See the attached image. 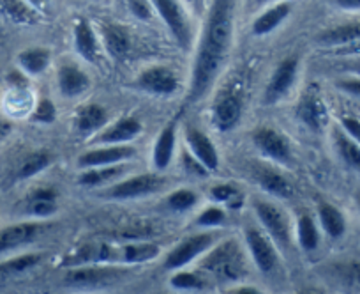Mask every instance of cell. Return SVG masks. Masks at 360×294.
Returning <instances> with one entry per match:
<instances>
[{
  "label": "cell",
  "instance_id": "7dc6e473",
  "mask_svg": "<svg viewBox=\"0 0 360 294\" xmlns=\"http://www.w3.org/2000/svg\"><path fill=\"white\" fill-rule=\"evenodd\" d=\"M335 4L346 11H360V0H335Z\"/></svg>",
  "mask_w": 360,
  "mask_h": 294
},
{
  "label": "cell",
  "instance_id": "f1b7e54d",
  "mask_svg": "<svg viewBox=\"0 0 360 294\" xmlns=\"http://www.w3.org/2000/svg\"><path fill=\"white\" fill-rule=\"evenodd\" d=\"M126 172V167L120 164L117 165H105V167H92L86 169L82 176H79V185L83 186H98L105 185V183L113 181L119 176H122Z\"/></svg>",
  "mask_w": 360,
  "mask_h": 294
},
{
  "label": "cell",
  "instance_id": "d6a6232c",
  "mask_svg": "<svg viewBox=\"0 0 360 294\" xmlns=\"http://www.w3.org/2000/svg\"><path fill=\"white\" fill-rule=\"evenodd\" d=\"M124 252H126L124 262L134 264V262H147L155 259L161 254V248L155 243H133L124 245Z\"/></svg>",
  "mask_w": 360,
  "mask_h": 294
},
{
  "label": "cell",
  "instance_id": "ba28073f",
  "mask_svg": "<svg viewBox=\"0 0 360 294\" xmlns=\"http://www.w3.org/2000/svg\"><path fill=\"white\" fill-rule=\"evenodd\" d=\"M252 142H255L256 149L270 160L288 164L292 158L290 142L274 128H258L252 135Z\"/></svg>",
  "mask_w": 360,
  "mask_h": 294
},
{
  "label": "cell",
  "instance_id": "ffe728a7",
  "mask_svg": "<svg viewBox=\"0 0 360 294\" xmlns=\"http://www.w3.org/2000/svg\"><path fill=\"white\" fill-rule=\"evenodd\" d=\"M355 41H360V20L342 23V25L325 30V32H321L320 36H318V43L323 44V47L334 48L342 47V44L355 43Z\"/></svg>",
  "mask_w": 360,
  "mask_h": 294
},
{
  "label": "cell",
  "instance_id": "8992f818",
  "mask_svg": "<svg viewBox=\"0 0 360 294\" xmlns=\"http://www.w3.org/2000/svg\"><path fill=\"white\" fill-rule=\"evenodd\" d=\"M214 243V236L210 233H200L195 236H189L182 243L176 245L172 252L168 254L165 261V268L168 269H180L195 261L202 254H205Z\"/></svg>",
  "mask_w": 360,
  "mask_h": 294
},
{
  "label": "cell",
  "instance_id": "4fadbf2b",
  "mask_svg": "<svg viewBox=\"0 0 360 294\" xmlns=\"http://www.w3.org/2000/svg\"><path fill=\"white\" fill-rule=\"evenodd\" d=\"M186 144L188 149L207 171H216L219 167V157L212 140L196 128H186Z\"/></svg>",
  "mask_w": 360,
  "mask_h": 294
},
{
  "label": "cell",
  "instance_id": "e575fe53",
  "mask_svg": "<svg viewBox=\"0 0 360 294\" xmlns=\"http://www.w3.org/2000/svg\"><path fill=\"white\" fill-rule=\"evenodd\" d=\"M212 197L217 202L226 204L231 209H237L244 204V195L240 190L233 185H217L212 188Z\"/></svg>",
  "mask_w": 360,
  "mask_h": 294
},
{
  "label": "cell",
  "instance_id": "7402d4cb",
  "mask_svg": "<svg viewBox=\"0 0 360 294\" xmlns=\"http://www.w3.org/2000/svg\"><path fill=\"white\" fill-rule=\"evenodd\" d=\"M108 123V112L98 103H89L76 114V130L79 133H92Z\"/></svg>",
  "mask_w": 360,
  "mask_h": 294
},
{
  "label": "cell",
  "instance_id": "52a82bcc",
  "mask_svg": "<svg viewBox=\"0 0 360 294\" xmlns=\"http://www.w3.org/2000/svg\"><path fill=\"white\" fill-rule=\"evenodd\" d=\"M165 178L158 174H141L134 178L126 179L122 183H117L106 192V197L112 199H138V197L150 195V193L159 192L165 186Z\"/></svg>",
  "mask_w": 360,
  "mask_h": 294
},
{
  "label": "cell",
  "instance_id": "484cf974",
  "mask_svg": "<svg viewBox=\"0 0 360 294\" xmlns=\"http://www.w3.org/2000/svg\"><path fill=\"white\" fill-rule=\"evenodd\" d=\"M0 13L20 25H32L39 20L37 13L25 0H0Z\"/></svg>",
  "mask_w": 360,
  "mask_h": 294
},
{
  "label": "cell",
  "instance_id": "ac0fdd59",
  "mask_svg": "<svg viewBox=\"0 0 360 294\" xmlns=\"http://www.w3.org/2000/svg\"><path fill=\"white\" fill-rule=\"evenodd\" d=\"M141 131V124L138 123L136 119H131V117H126V119L117 121L115 124H112L110 128H106L101 135H99L96 140L99 144L113 145V144H127L133 138H136Z\"/></svg>",
  "mask_w": 360,
  "mask_h": 294
},
{
  "label": "cell",
  "instance_id": "7a4b0ae2",
  "mask_svg": "<svg viewBox=\"0 0 360 294\" xmlns=\"http://www.w3.org/2000/svg\"><path fill=\"white\" fill-rule=\"evenodd\" d=\"M202 268L219 276L221 280H238L248 271L244 252L235 240H226L212 248L203 259Z\"/></svg>",
  "mask_w": 360,
  "mask_h": 294
},
{
  "label": "cell",
  "instance_id": "4316f807",
  "mask_svg": "<svg viewBox=\"0 0 360 294\" xmlns=\"http://www.w3.org/2000/svg\"><path fill=\"white\" fill-rule=\"evenodd\" d=\"M112 269H101V268H90L89 266H82V268L71 269L68 275V282L72 286H101V283L108 282L113 276Z\"/></svg>",
  "mask_w": 360,
  "mask_h": 294
},
{
  "label": "cell",
  "instance_id": "f546056e",
  "mask_svg": "<svg viewBox=\"0 0 360 294\" xmlns=\"http://www.w3.org/2000/svg\"><path fill=\"white\" fill-rule=\"evenodd\" d=\"M18 62L27 75H41L50 64V50L46 48H29L18 55Z\"/></svg>",
  "mask_w": 360,
  "mask_h": 294
},
{
  "label": "cell",
  "instance_id": "83f0119b",
  "mask_svg": "<svg viewBox=\"0 0 360 294\" xmlns=\"http://www.w3.org/2000/svg\"><path fill=\"white\" fill-rule=\"evenodd\" d=\"M318 216H320L321 227H323V231L330 238L338 240V238H341L345 234L346 220L338 207L327 202L320 204V207H318Z\"/></svg>",
  "mask_w": 360,
  "mask_h": 294
},
{
  "label": "cell",
  "instance_id": "d4e9b609",
  "mask_svg": "<svg viewBox=\"0 0 360 294\" xmlns=\"http://www.w3.org/2000/svg\"><path fill=\"white\" fill-rule=\"evenodd\" d=\"M256 179H258L259 186L265 192H269L270 195L279 197V199H288V197L293 195V186L279 172L270 171V169H262L256 174Z\"/></svg>",
  "mask_w": 360,
  "mask_h": 294
},
{
  "label": "cell",
  "instance_id": "ab89813d",
  "mask_svg": "<svg viewBox=\"0 0 360 294\" xmlns=\"http://www.w3.org/2000/svg\"><path fill=\"white\" fill-rule=\"evenodd\" d=\"M55 117H57V109H55L53 103L46 98L41 99V102L37 103L36 110H34L32 114V121H36V123H43V124L53 123Z\"/></svg>",
  "mask_w": 360,
  "mask_h": 294
},
{
  "label": "cell",
  "instance_id": "f907efd6",
  "mask_svg": "<svg viewBox=\"0 0 360 294\" xmlns=\"http://www.w3.org/2000/svg\"><path fill=\"white\" fill-rule=\"evenodd\" d=\"M231 294H258V289L255 287H240V289H233L230 290Z\"/></svg>",
  "mask_w": 360,
  "mask_h": 294
},
{
  "label": "cell",
  "instance_id": "e0dca14e",
  "mask_svg": "<svg viewBox=\"0 0 360 294\" xmlns=\"http://www.w3.org/2000/svg\"><path fill=\"white\" fill-rule=\"evenodd\" d=\"M75 47L79 57L85 59L86 62H96L99 55L98 37H96L94 29L85 18H79L75 23Z\"/></svg>",
  "mask_w": 360,
  "mask_h": 294
},
{
  "label": "cell",
  "instance_id": "ee69618b",
  "mask_svg": "<svg viewBox=\"0 0 360 294\" xmlns=\"http://www.w3.org/2000/svg\"><path fill=\"white\" fill-rule=\"evenodd\" d=\"M338 87L348 94L359 96L360 98V78H346V80L338 82Z\"/></svg>",
  "mask_w": 360,
  "mask_h": 294
},
{
  "label": "cell",
  "instance_id": "44dd1931",
  "mask_svg": "<svg viewBox=\"0 0 360 294\" xmlns=\"http://www.w3.org/2000/svg\"><path fill=\"white\" fill-rule=\"evenodd\" d=\"M175 124L172 123L166 128H162L158 140H155L152 160H154V165L158 171H165L172 164L173 153H175Z\"/></svg>",
  "mask_w": 360,
  "mask_h": 294
},
{
  "label": "cell",
  "instance_id": "d6986e66",
  "mask_svg": "<svg viewBox=\"0 0 360 294\" xmlns=\"http://www.w3.org/2000/svg\"><path fill=\"white\" fill-rule=\"evenodd\" d=\"M101 37L105 43L106 51L112 55L113 59L126 57L127 51L131 48L129 34L124 27L117 25V23H103L101 25Z\"/></svg>",
  "mask_w": 360,
  "mask_h": 294
},
{
  "label": "cell",
  "instance_id": "4dcf8cb0",
  "mask_svg": "<svg viewBox=\"0 0 360 294\" xmlns=\"http://www.w3.org/2000/svg\"><path fill=\"white\" fill-rule=\"evenodd\" d=\"M297 238H299L300 247L306 252H313L318 248L320 243V233L309 214H300L299 222H297Z\"/></svg>",
  "mask_w": 360,
  "mask_h": 294
},
{
  "label": "cell",
  "instance_id": "277c9868",
  "mask_svg": "<svg viewBox=\"0 0 360 294\" xmlns=\"http://www.w3.org/2000/svg\"><path fill=\"white\" fill-rule=\"evenodd\" d=\"M255 211L259 223L265 229V233L272 238L276 247L281 250H288L292 233H290V222L285 211L272 202L265 200H255Z\"/></svg>",
  "mask_w": 360,
  "mask_h": 294
},
{
  "label": "cell",
  "instance_id": "3957f363",
  "mask_svg": "<svg viewBox=\"0 0 360 294\" xmlns=\"http://www.w3.org/2000/svg\"><path fill=\"white\" fill-rule=\"evenodd\" d=\"M150 2L154 11L166 23L180 48L188 50L193 43V29L182 0H150Z\"/></svg>",
  "mask_w": 360,
  "mask_h": 294
},
{
  "label": "cell",
  "instance_id": "836d02e7",
  "mask_svg": "<svg viewBox=\"0 0 360 294\" xmlns=\"http://www.w3.org/2000/svg\"><path fill=\"white\" fill-rule=\"evenodd\" d=\"M50 164H51L50 153H44V151H41V153H34V154H30L25 161H23L22 167L18 169V174L16 176H18V179H29V178H32V176L43 172Z\"/></svg>",
  "mask_w": 360,
  "mask_h": 294
},
{
  "label": "cell",
  "instance_id": "603a6c76",
  "mask_svg": "<svg viewBox=\"0 0 360 294\" xmlns=\"http://www.w3.org/2000/svg\"><path fill=\"white\" fill-rule=\"evenodd\" d=\"M290 11H292V9H290V6L286 4V2H279L274 8L266 9V11L262 13V15L255 20V23H252V34H255V36H266V34H270L276 27H279L286 18H288Z\"/></svg>",
  "mask_w": 360,
  "mask_h": 294
},
{
  "label": "cell",
  "instance_id": "9a60e30c",
  "mask_svg": "<svg viewBox=\"0 0 360 294\" xmlns=\"http://www.w3.org/2000/svg\"><path fill=\"white\" fill-rule=\"evenodd\" d=\"M297 117L307 128L318 131L327 123V109H325L320 96L314 94V92H309V94H306L300 99L299 106H297Z\"/></svg>",
  "mask_w": 360,
  "mask_h": 294
},
{
  "label": "cell",
  "instance_id": "1f68e13d",
  "mask_svg": "<svg viewBox=\"0 0 360 294\" xmlns=\"http://www.w3.org/2000/svg\"><path fill=\"white\" fill-rule=\"evenodd\" d=\"M43 259L41 254H25L18 255V257L8 259V261L0 262V276H11V275H20V273H25L29 269H32L34 266H37Z\"/></svg>",
  "mask_w": 360,
  "mask_h": 294
},
{
  "label": "cell",
  "instance_id": "30bf717a",
  "mask_svg": "<svg viewBox=\"0 0 360 294\" xmlns=\"http://www.w3.org/2000/svg\"><path fill=\"white\" fill-rule=\"evenodd\" d=\"M297 71H299V61H297V57H286L276 68L274 75H272V78L269 82V87L265 91L266 105H274L276 102H279L290 91V87H292L297 78Z\"/></svg>",
  "mask_w": 360,
  "mask_h": 294
},
{
  "label": "cell",
  "instance_id": "74e56055",
  "mask_svg": "<svg viewBox=\"0 0 360 294\" xmlns=\"http://www.w3.org/2000/svg\"><path fill=\"white\" fill-rule=\"evenodd\" d=\"M224 220H226V214H224V211L221 209V207L212 206V207H207V209H203L202 213H200V216L196 218V226L210 229V227L223 226Z\"/></svg>",
  "mask_w": 360,
  "mask_h": 294
},
{
  "label": "cell",
  "instance_id": "8fae6325",
  "mask_svg": "<svg viewBox=\"0 0 360 294\" xmlns=\"http://www.w3.org/2000/svg\"><path fill=\"white\" fill-rule=\"evenodd\" d=\"M44 231L43 223L25 222L0 229V255L29 245Z\"/></svg>",
  "mask_w": 360,
  "mask_h": 294
},
{
  "label": "cell",
  "instance_id": "9c48e42d",
  "mask_svg": "<svg viewBox=\"0 0 360 294\" xmlns=\"http://www.w3.org/2000/svg\"><path fill=\"white\" fill-rule=\"evenodd\" d=\"M176 85H179V82H176L175 73L168 68H162V66L145 69L136 78V87L148 92V94L169 96L176 91Z\"/></svg>",
  "mask_w": 360,
  "mask_h": 294
},
{
  "label": "cell",
  "instance_id": "f35d334b",
  "mask_svg": "<svg viewBox=\"0 0 360 294\" xmlns=\"http://www.w3.org/2000/svg\"><path fill=\"white\" fill-rule=\"evenodd\" d=\"M124 4L129 9L131 15L141 22H150L152 16H154V8H152L150 0H124Z\"/></svg>",
  "mask_w": 360,
  "mask_h": 294
},
{
  "label": "cell",
  "instance_id": "681fc988",
  "mask_svg": "<svg viewBox=\"0 0 360 294\" xmlns=\"http://www.w3.org/2000/svg\"><path fill=\"white\" fill-rule=\"evenodd\" d=\"M9 133H11V124L2 121V123H0V140H4Z\"/></svg>",
  "mask_w": 360,
  "mask_h": 294
},
{
  "label": "cell",
  "instance_id": "7bdbcfd3",
  "mask_svg": "<svg viewBox=\"0 0 360 294\" xmlns=\"http://www.w3.org/2000/svg\"><path fill=\"white\" fill-rule=\"evenodd\" d=\"M182 158H184V167L186 171L189 172V174H196V176H202V178H205L207 174H209V171H207L205 167H203L202 164H200L198 160H196L195 157H193L191 153H184L182 154Z\"/></svg>",
  "mask_w": 360,
  "mask_h": 294
},
{
  "label": "cell",
  "instance_id": "5b68a950",
  "mask_svg": "<svg viewBox=\"0 0 360 294\" xmlns=\"http://www.w3.org/2000/svg\"><path fill=\"white\" fill-rule=\"evenodd\" d=\"M244 236L256 268L262 273L272 271L278 266V250H276V243L272 241V238L256 227H248Z\"/></svg>",
  "mask_w": 360,
  "mask_h": 294
},
{
  "label": "cell",
  "instance_id": "c3c4849f",
  "mask_svg": "<svg viewBox=\"0 0 360 294\" xmlns=\"http://www.w3.org/2000/svg\"><path fill=\"white\" fill-rule=\"evenodd\" d=\"M184 2L189 6V8L195 9L196 13H202L203 4H205V0H184Z\"/></svg>",
  "mask_w": 360,
  "mask_h": 294
},
{
  "label": "cell",
  "instance_id": "2e32d148",
  "mask_svg": "<svg viewBox=\"0 0 360 294\" xmlns=\"http://www.w3.org/2000/svg\"><path fill=\"white\" fill-rule=\"evenodd\" d=\"M90 80L79 68L72 64H64L58 69V89L65 98H76L89 89Z\"/></svg>",
  "mask_w": 360,
  "mask_h": 294
},
{
  "label": "cell",
  "instance_id": "7c38bea8",
  "mask_svg": "<svg viewBox=\"0 0 360 294\" xmlns=\"http://www.w3.org/2000/svg\"><path fill=\"white\" fill-rule=\"evenodd\" d=\"M134 157V149L131 145H108L101 149H92L89 153L82 154L78 160L79 169L105 167V165H117L122 161L131 160Z\"/></svg>",
  "mask_w": 360,
  "mask_h": 294
},
{
  "label": "cell",
  "instance_id": "816d5d0a",
  "mask_svg": "<svg viewBox=\"0 0 360 294\" xmlns=\"http://www.w3.org/2000/svg\"><path fill=\"white\" fill-rule=\"evenodd\" d=\"M346 71H352V73H359V75H360V57L359 59H356V61L355 62H352V64H348V66H346Z\"/></svg>",
  "mask_w": 360,
  "mask_h": 294
},
{
  "label": "cell",
  "instance_id": "bcb514c9",
  "mask_svg": "<svg viewBox=\"0 0 360 294\" xmlns=\"http://www.w3.org/2000/svg\"><path fill=\"white\" fill-rule=\"evenodd\" d=\"M8 80L11 82V84L15 85V87H18V89L25 87V85H27V78H25V75H23L22 71H11V73H9Z\"/></svg>",
  "mask_w": 360,
  "mask_h": 294
},
{
  "label": "cell",
  "instance_id": "6da1fadb",
  "mask_svg": "<svg viewBox=\"0 0 360 294\" xmlns=\"http://www.w3.org/2000/svg\"><path fill=\"white\" fill-rule=\"evenodd\" d=\"M235 2L237 0H214L205 29L200 37L191 84L186 98L188 103L200 102L207 94L226 61L231 44V32H233Z\"/></svg>",
  "mask_w": 360,
  "mask_h": 294
},
{
  "label": "cell",
  "instance_id": "60d3db41",
  "mask_svg": "<svg viewBox=\"0 0 360 294\" xmlns=\"http://www.w3.org/2000/svg\"><path fill=\"white\" fill-rule=\"evenodd\" d=\"M57 211V204L55 200L50 199H30L29 202V213L34 214V216H50Z\"/></svg>",
  "mask_w": 360,
  "mask_h": 294
},
{
  "label": "cell",
  "instance_id": "d590c367",
  "mask_svg": "<svg viewBox=\"0 0 360 294\" xmlns=\"http://www.w3.org/2000/svg\"><path fill=\"white\" fill-rule=\"evenodd\" d=\"M169 283L175 289H182V290H200L205 287V280L198 275V273H191V271H180L175 273V275L169 278Z\"/></svg>",
  "mask_w": 360,
  "mask_h": 294
},
{
  "label": "cell",
  "instance_id": "f5cc1de1",
  "mask_svg": "<svg viewBox=\"0 0 360 294\" xmlns=\"http://www.w3.org/2000/svg\"><path fill=\"white\" fill-rule=\"evenodd\" d=\"M352 276H353V280H355L356 286L360 287V264L353 266V269H352Z\"/></svg>",
  "mask_w": 360,
  "mask_h": 294
},
{
  "label": "cell",
  "instance_id": "5bb4252c",
  "mask_svg": "<svg viewBox=\"0 0 360 294\" xmlns=\"http://www.w3.org/2000/svg\"><path fill=\"white\" fill-rule=\"evenodd\" d=\"M240 116L242 103L238 94H235L231 91H226L224 94H221V98L217 99L212 110V119L217 130L230 131L231 128L237 126L238 121H240Z\"/></svg>",
  "mask_w": 360,
  "mask_h": 294
},
{
  "label": "cell",
  "instance_id": "8d00e7d4",
  "mask_svg": "<svg viewBox=\"0 0 360 294\" xmlns=\"http://www.w3.org/2000/svg\"><path fill=\"white\" fill-rule=\"evenodd\" d=\"M168 206L172 207L173 211H188L198 202V197H196L195 192L191 190H176L172 195L168 197Z\"/></svg>",
  "mask_w": 360,
  "mask_h": 294
},
{
  "label": "cell",
  "instance_id": "f6af8a7d",
  "mask_svg": "<svg viewBox=\"0 0 360 294\" xmlns=\"http://www.w3.org/2000/svg\"><path fill=\"white\" fill-rule=\"evenodd\" d=\"M335 54L345 55V57H360V41H355V43L338 47V48H335Z\"/></svg>",
  "mask_w": 360,
  "mask_h": 294
},
{
  "label": "cell",
  "instance_id": "b9f144b4",
  "mask_svg": "<svg viewBox=\"0 0 360 294\" xmlns=\"http://www.w3.org/2000/svg\"><path fill=\"white\" fill-rule=\"evenodd\" d=\"M341 128L360 145V121L355 117L345 116L341 117Z\"/></svg>",
  "mask_w": 360,
  "mask_h": 294
},
{
  "label": "cell",
  "instance_id": "db71d44e",
  "mask_svg": "<svg viewBox=\"0 0 360 294\" xmlns=\"http://www.w3.org/2000/svg\"><path fill=\"white\" fill-rule=\"evenodd\" d=\"M272 0H256V4H269Z\"/></svg>",
  "mask_w": 360,
  "mask_h": 294
},
{
  "label": "cell",
  "instance_id": "11a10c76",
  "mask_svg": "<svg viewBox=\"0 0 360 294\" xmlns=\"http://www.w3.org/2000/svg\"><path fill=\"white\" fill-rule=\"evenodd\" d=\"M356 204H359V207H360V193H359V195H356Z\"/></svg>",
  "mask_w": 360,
  "mask_h": 294
},
{
  "label": "cell",
  "instance_id": "cb8c5ba5",
  "mask_svg": "<svg viewBox=\"0 0 360 294\" xmlns=\"http://www.w3.org/2000/svg\"><path fill=\"white\" fill-rule=\"evenodd\" d=\"M334 145L341 160L360 174V145L341 128L334 130Z\"/></svg>",
  "mask_w": 360,
  "mask_h": 294
}]
</instances>
